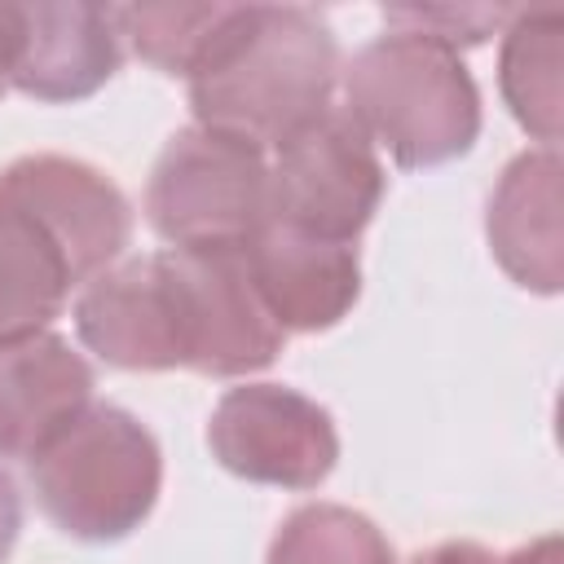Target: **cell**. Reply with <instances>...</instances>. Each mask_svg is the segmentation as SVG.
I'll return each instance as SVG.
<instances>
[{"mask_svg": "<svg viewBox=\"0 0 564 564\" xmlns=\"http://www.w3.org/2000/svg\"><path fill=\"white\" fill-rule=\"evenodd\" d=\"M335 79L339 44L317 9L229 4L189 70V110L203 128L278 150L330 110Z\"/></svg>", "mask_w": 564, "mask_h": 564, "instance_id": "6da1fadb", "label": "cell"}, {"mask_svg": "<svg viewBox=\"0 0 564 564\" xmlns=\"http://www.w3.org/2000/svg\"><path fill=\"white\" fill-rule=\"evenodd\" d=\"M348 119L397 167H441L480 137V93L454 48L410 31L361 44L344 70Z\"/></svg>", "mask_w": 564, "mask_h": 564, "instance_id": "7a4b0ae2", "label": "cell"}, {"mask_svg": "<svg viewBox=\"0 0 564 564\" xmlns=\"http://www.w3.org/2000/svg\"><path fill=\"white\" fill-rule=\"evenodd\" d=\"M40 511L79 542H119L154 511L163 454L154 432L119 410L88 405L26 458Z\"/></svg>", "mask_w": 564, "mask_h": 564, "instance_id": "3957f363", "label": "cell"}, {"mask_svg": "<svg viewBox=\"0 0 564 564\" xmlns=\"http://www.w3.org/2000/svg\"><path fill=\"white\" fill-rule=\"evenodd\" d=\"M145 220L172 251L247 247L273 220L264 150L203 123L172 132L150 167Z\"/></svg>", "mask_w": 564, "mask_h": 564, "instance_id": "277c9868", "label": "cell"}, {"mask_svg": "<svg viewBox=\"0 0 564 564\" xmlns=\"http://www.w3.org/2000/svg\"><path fill=\"white\" fill-rule=\"evenodd\" d=\"M388 176L370 137L348 119V110H326L291 141L278 145L269 163L273 220L330 242H357L383 203Z\"/></svg>", "mask_w": 564, "mask_h": 564, "instance_id": "5b68a950", "label": "cell"}, {"mask_svg": "<svg viewBox=\"0 0 564 564\" xmlns=\"http://www.w3.org/2000/svg\"><path fill=\"white\" fill-rule=\"evenodd\" d=\"M216 463L251 485L317 489L339 463V432L326 405L286 383L229 388L207 423Z\"/></svg>", "mask_w": 564, "mask_h": 564, "instance_id": "8992f818", "label": "cell"}, {"mask_svg": "<svg viewBox=\"0 0 564 564\" xmlns=\"http://www.w3.org/2000/svg\"><path fill=\"white\" fill-rule=\"evenodd\" d=\"M75 330L106 366L189 370V313L172 251L137 256L97 273L75 300Z\"/></svg>", "mask_w": 564, "mask_h": 564, "instance_id": "52a82bcc", "label": "cell"}, {"mask_svg": "<svg viewBox=\"0 0 564 564\" xmlns=\"http://www.w3.org/2000/svg\"><path fill=\"white\" fill-rule=\"evenodd\" d=\"M172 260L189 313V370L207 379H238L273 366L286 330L269 317L242 247L172 251Z\"/></svg>", "mask_w": 564, "mask_h": 564, "instance_id": "ba28073f", "label": "cell"}, {"mask_svg": "<svg viewBox=\"0 0 564 564\" xmlns=\"http://www.w3.org/2000/svg\"><path fill=\"white\" fill-rule=\"evenodd\" d=\"M0 185L62 238L84 286L97 273H106L132 238V207L123 189L84 159L22 154L9 167H0Z\"/></svg>", "mask_w": 564, "mask_h": 564, "instance_id": "9c48e42d", "label": "cell"}, {"mask_svg": "<svg viewBox=\"0 0 564 564\" xmlns=\"http://www.w3.org/2000/svg\"><path fill=\"white\" fill-rule=\"evenodd\" d=\"M251 282L282 330H330L361 295V264L352 242L313 238L304 229L269 220L247 247Z\"/></svg>", "mask_w": 564, "mask_h": 564, "instance_id": "30bf717a", "label": "cell"}, {"mask_svg": "<svg viewBox=\"0 0 564 564\" xmlns=\"http://www.w3.org/2000/svg\"><path fill=\"white\" fill-rule=\"evenodd\" d=\"M123 57L115 4L35 0L22 4V48L9 88L35 101H84L93 97Z\"/></svg>", "mask_w": 564, "mask_h": 564, "instance_id": "8fae6325", "label": "cell"}, {"mask_svg": "<svg viewBox=\"0 0 564 564\" xmlns=\"http://www.w3.org/2000/svg\"><path fill=\"white\" fill-rule=\"evenodd\" d=\"M560 176H564V163L555 145L524 150L502 167L489 194V212H485L494 260L502 264L511 282L538 295H555L564 282Z\"/></svg>", "mask_w": 564, "mask_h": 564, "instance_id": "7c38bea8", "label": "cell"}, {"mask_svg": "<svg viewBox=\"0 0 564 564\" xmlns=\"http://www.w3.org/2000/svg\"><path fill=\"white\" fill-rule=\"evenodd\" d=\"M97 375L70 339L40 330L0 344V458H31L93 405Z\"/></svg>", "mask_w": 564, "mask_h": 564, "instance_id": "4fadbf2b", "label": "cell"}, {"mask_svg": "<svg viewBox=\"0 0 564 564\" xmlns=\"http://www.w3.org/2000/svg\"><path fill=\"white\" fill-rule=\"evenodd\" d=\"M84 286L62 238L0 185V344L40 335Z\"/></svg>", "mask_w": 564, "mask_h": 564, "instance_id": "5bb4252c", "label": "cell"}, {"mask_svg": "<svg viewBox=\"0 0 564 564\" xmlns=\"http://www.w3.org/2000/svg\"><path fill=\"white\" fill-rule=\"evenodd\" d=\"M564 13L560 9H516L502 26V53H498V84L520 119L524 132H533L542 145L560 141V115H564Z\"/></svg>", "mask_w": 564, "mask_h": 564, "instance_id": "9a60e30c", "label": "cell"}, {"mask_svg": "<svg viewBox=\"0 0 564 564\" xmlns=\"http://www.w3.org/2000/svg\"><path fill=\"white\" fill-rule=\"evenodd\" d=\"M264 564H397V555L370 516L339 502H304L278 524Z\"/></svg>", "mask_w": 564, "mask_h": 564, "instance_id": "2e32d148", "label": "cell"}, {"mask_svg": "<svg viewBox=\"0 0 564 564\" xmlns=\"http://www.w3.org/2000/svg\"><path fill=\"white\" fill-rule=\"evenodd\" d=\"M229 4H115L119 35L141 62L163 75H185L198 66Z\"/></svg>", "mask_w": 564, "mask_h": 564, "instance_id": "e0dca14e", "label": "cell"}, {"mask_svg": "<svg viewBox=\"0 0 564 564\" xmlns=\"http://www.w3.org/2000/svg\"><path fill=\"white\" fill-rule=\"evenodd\" d=\"M511 13L516 9H502V4H392L383 9V22L388 31H410L458 53V48L485 44L494 31L511 22Z\"/></svg>", "mask_w": 564, "mask_h": 564, "instance_id": "ac0fdd59", "label": "cell"}, {"mask_svg": "<svg viewBox=\"0 0 564 564\" xmlns=\"http://www.w3.org/2000/svg\"><path fill=\"white\" fill-rule=\"evenodd\" d=\"M18 48H22V4L0 0V97H4L9 79H13Z\"/></svg>", "mask_w": 564, "mask_h": 564, "instance_id": "d6986e66", "label": "cell"}, {"mask_svg": "<svg viewBox=\"0 0 564 564\" xmlns=\"http://www.w3.org/2000/svg\"><path fill=\"white\" fill-rule=\"evenodd\" d=\"M410 564H502V555H494L480 542H436V546L419 551Z\"/></svg>", "mask_w": 564, "mask_h": 564, "instance_id": "ffe728a7", "label": "cell"}, {"mask_svg": "<svg viewBox=\"0 0 564 564\" xmlns=\"http://www.w3.org/2000/svg\"><path fill=\"white\" fill-rule=\"evenodd\" d=\"M18 533H22V498H18V485L9 480V471L0 467V564L9 560Z\"/></svg>", "mask_w": 564, "mask_h": 564, "instance_id": "44dd1931", "label": "cell"}, {"mask_svg": "<svg viewBox=\"0 0 564 564\" xmlns=\"http://www.w3.org/2000/svg\"><path fill=\"white\" fill-rule=\"evenodd\" d=\"M502 564H560V538L546 533V538H538V542H529V546L502 555Z\"/></svg>", "mask_w": 564, "mask_h": 564, "instance_id": "7402d4cb", "label": "cell"}]
</instances>
